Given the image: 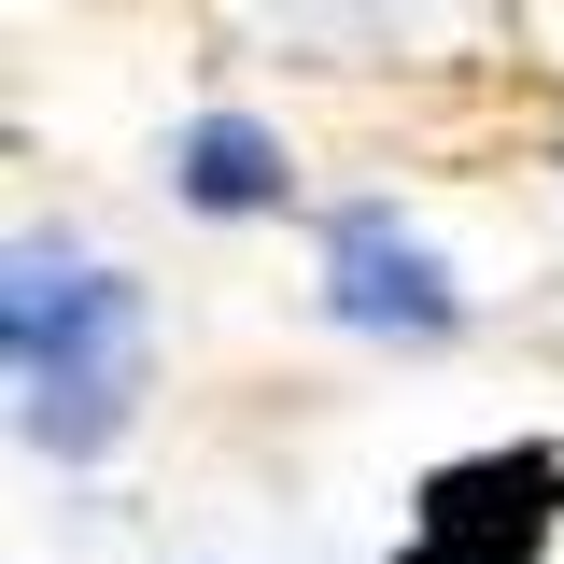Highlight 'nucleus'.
<instances>
[{"label":"nucleus","mask_w":564,"mask_h":564,"mask_svg":"<svg viewBox=\"0 0 564 564\" xmlns=\"http://www.w3.org/2000/svg\"><path fill=\"white\" fill-rule=\"evenodd\" d=\"M551 508H564V452H466L423 480V536L452 564H522L551 536Z\"/></svg>","instance_id":"obj_3"},{"label":"nucleus","mask_w":564,"mask_h":564,"mask_svg":"<svg viewBox=\"0 0 564 564\" xmlns=\"http://www.w3.org/2000/svg\"><path fill=\"white\" fill-rule=\"evenodd\" d=\"M170 198L184 212H282L296 198V155H282V128H254V113H184V128H170Z\"/></svg>","instance_id":"obj_4"},{"label":"nucleus","mask_w":564,"mask_h":564,"mask_svg":"<svg viewBox=\"0 0 564 564\" xmlns=\"http://www.w3.org/2000/svg\"><path fill=\"white\" fill-rule=\"evenodd\" d=\"M325 325H352V339H452L466 282H452L437 240L395 226V198H339L325 212Z\"/></svg>","instance_id":"obj_2"},{"label":"nucleus","mask_w":564,"mask_h":564,"mask_svg":"<svg viewBox=\"0 0 564 564\" xmlns=\"http://www.w3.org/2000/svg\"><path fill=\"white\" fill-rule=\"evenodd\" d=\"M141 339H155V311H141L128 269H99L57 226L14 240V269H0V352H14V437L29 452L99 466L128 437V410H141Z\"/></svg>","instance_id":"obj_1"}]
</instances>
